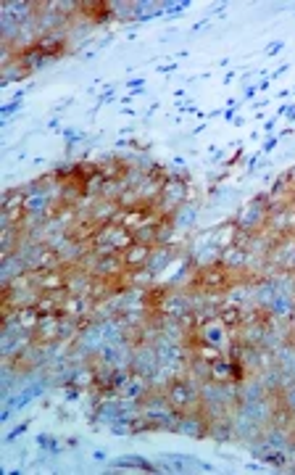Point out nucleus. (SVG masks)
<instances>
[{"label":"nucleus","mask_w":295,"mask_h":475,"mask_svg":"<svg viewBox=\"0 0 295 475\" xmlns=\"http://www.w3.org/2000/svg\"><path fill=\"white\" fill-rule=\"evenodd\" d=\"M163 462H166L169 468H174L177 473H187V470H193V468H206L203 462L187 460V457H163Z\"/></svg>","instance_id":"obj_1"},{"label":"nucleus","mask_w":295,"mask_h":475,"mask_svg":"<svg viewBox=\"0 0 295 475\" xmlns=\"http://www.w3.org/2000/svg\"><path fill=\"white\" fill-rule=\"evenodd\" d=\"M119 465H137V468H145V470H153L148 462H143V460H137V457H129V460H119Z\"/></svg>","instance_id":"obj_2"}]
</instances>
